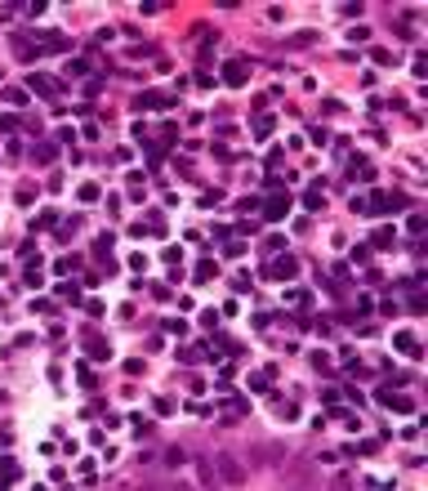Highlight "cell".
<instances>
[{"mask_svg": "<svg viewBox=\"0 0 428 491\" xmlns=\"http://www.w3.org/2000/svg\"><path fill=\"white\" fill-rule=\"evenodd\" d=\"M214 465H219V473H224V482H241V478H246L241 465H236L232 455H214Z\"/></svg>", "mask_w": 428, "mask_h": 491, "instance_id": "1", "label": "cell"}]
</instances>
